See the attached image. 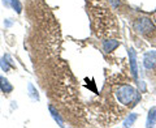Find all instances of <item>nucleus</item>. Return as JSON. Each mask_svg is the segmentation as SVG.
<instances>
[{
	"label": "nucleus",
	"mask_w": 156,
	"mask_h": 128,
	"mask_svg": "<svg viewBox=\"0 0 156 128\" xmlns=\"http://www.w3.org/2000/svg\"><path fill=\"white\" fill-rule=\"evenodd\" d=\"M11 6H12V8L14 9V11H17V13H21L22 6H21V3H20L18 0H11Z\"/></svg>",
	"instance_id": "nucleus-11"
},
{
	"label": "nucleus",
	"mask_w": 156,
	"mask_h": 128,
	"mask_svg": "<svg viewBox=\"0 0 156 128\" xmlns=\"http://www.w3.org/2000/svg\"><path fill=\"white\" fill-rule=\"evenodd\" d=\"M0 66H2L3 71H5V72H8V71H9V68H11V67H14L12 62H7V60H5V56H4V58L2 59V60H0Z\"/></svg>",
	"instance_id": "nucleus-9"
},
{
	"label": "nucleus",
	"mask_w": 156,
	"mask_h": 128,
	"mask_svg": "<svg viewBox=\"0 0 156 128\" xmlns=\"http://www.w3.org/2000/svg\"><path fill=\"white\" fill-rule=\"evenodd\" d=\"M120 3H121L120 0H109V4H111L112 8H117L120 6Z\"/></svg>",
	"instance_id": "nucleus-12"
},
{
	"label": "nucleus",
	"mask_w": 156,
	"mask_h": 128,
	"mask_svg": "<svg viewBox=\"0 0 156 128\" xmlns=\"http://www.w3.org/2000/svg\"><path fill=\"white\" fill-rule=\"evenodd\" d=\"M50 111L52 112V116H53V118H55V120H56V122L58 123V126H61V127H62V126H64V124H62V119H61V118H60V115H58V114H57V111L55 110V107H53V106H50Z\"/></svg>",
	"instance_id": "nucleus-10"
},
{
	"label": "nucleus",
	"mask_w": 156,
	"mask_h": 128,
	"mask_svg": "<svg viewBox=\"0 0 156 128\" xmlns=\"http://www.w3.org/2000/svg\"><path fill=\"white\" fill-rule=\"evenodd\" d=\"M116 97L120 103H122L124 106H129L130 103L134 102V100H136V90L131 85L124 84V85L117 88Z\"/></svg>",
	"instance_id": "nucleus-1"
},
{
	"label": "nucleus",
	"mask_w": 156,
	"mask_h": 128,
	"mask_svg": "<svg viewBox=\"0 0 156 128\" xmlns=\"http://www.w3.org/2000/svg\"><path fill=\"white\" fill-rule=\"evenodd\" d=\"M0 89H2V92H4V93H11L13 90L12 84L4 76H0Z\"/></svg>",
	"instance_id": "nucleus-6"
},
{
	"label": "nucleus",
	"mask_w": 156,
	"mask_h": 128,
	"mask_svg": "<svg viewBox=\"0 0 156 128\" xmlns=\"http://www.w3.org/2000/svg\"><path fill=\"white\" fill-rule=\"evenodd\" d=\"M136 114H130L128 118L125 119V122H124V127H129V126H133L134 124V122L136 120Z\"/></svg>",
	"instance_id": "nucleus-8"
},
{
	"label": "nucleus",
	"mask_w": 156,
	"mask_h": 128,
	"mask_svg": "<svg viewBox=\"0 0 156 128\" xmlns=\"http://www.w3.org/2000/svg\"><path fill=\"white\" fill-rule=\"evenodd\" d=\"M156 124V106H154L152 109L150 110L148 116H147V123H146V127H154Z\"/></svg>",
	"instance_id": "nucleus-7"
},
{
	"label": "nucleus",
	"mask_w": 156,
	"mask_h": 128,
	"mask_svg": "<svg viewBox=\"0 0 156 128\" xmlns=\"http://www.w3.org/2000/svg\"><path fill=\"white\" fill-rule=\"evenodd\" d=\"M119 46H120V42L115 41V39H108V41H104V43H103V48L105 52H112Z\"/></svg>",
	"instance_id": "nucleus-5"
},
{
	"label": "nucleus",
	"mask_w": 156,
	"mask_h": 128,
	"mask_svg": "<svg viewBox=\"0 0 156 128\" xmlns=\"http://www.w3.org/2000/svg\"><path fill=\"white\" fill-rule=\"evenodd\" d=\"M143 66L147 68V70H154V68H156V51H148L144 54Z\"/></svg>",
	"instance_id": "nucleus-3"
},
{
	"label": "nucleus",
	"mask_w": 156,
	"mask_h": 128,
	"mask_svg": "<svg viewBox=\"0 0 156 128\" xmlns=\"http://www.w3.org/2000/svg\"><path fill=\"white\" fill-rule=\"evenodd\" d=\"M129 59H130V68L133 77H138V66H136V54L134 51V48H129Z\"/></svg>",
	"instance_id": "nucleus-4"
},
{
	"label": "nucleus",
	"mask_w": 156,
	"mask_h": 128,
	"mask_svg": "<svg viewBox=\"0 0 156 128\" xmlns=\"http://www.w3.org/2000/svg\"><path fill=\"white\" fill-rule=\"evenodd\" d=\"M133 28H134V30L136 33H139V34H150V33H152L155 30V26H154L152 21L147 17L136 18L134 21V24H133Z\"/></svg>",
	"instance_id": "nucleus-2"
}]
</instances>
